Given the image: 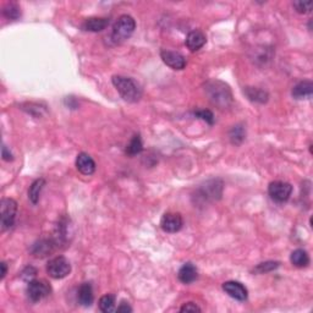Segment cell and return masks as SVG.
Returning <instances> with one entry per match:
<instances>
[{
	"instance_id": "ac0fdd59",
	"label": "cell",
	"mask_w": 313,
	"mask_h": 313,
	"mask_svg": "<svg viewBox=\"0 0 313 313\" xmlns=\"http://www.w3.org/2000/svg\"><path fill=\"white\" fill-rule=\"evenodd\" d=\"M290 262L292 263V266L297 267V268H305V267L309 265V256L305 250L297 248L290 256Z\"/></svg>"
},
{
	"instance_id": "8fae6325",
	"label": "cell",
	"mask_w": 313,
	"mask_h": 313,
	"mask_svg": "<svg viewBox=\"0 0 313 313\" xmlns=\"http://www.w3.org/2000/svg\"><path fill=\"white\" fill-rule=\"evenodd\" d=\"M76 168L83 175H92L95 172V163L89 154L80 153L76 158Z\"/></svg>"
},
{
	"instance_id": "52a82bcc",
	"label": "cell",
	"mask_w": 313,
	"mask_h": 313,
	"mask_svg": "<svg viewBox=\"0 0 313 313\" xmlns=\"http://www.w3.org/2000/svg\"><path fill=\"white\" fill-rule=\"evenodd\" d=\"M51 288L45 280H31L27 285V296L32 302H39L50 294Z\"/></svg>"
},
{
	"instance_id": "7c38bea8",
	"label": "cell",
	"mask_w": 313,
	"mask_h": 313,
	"mask_svg": "<svg viewBox=\"0 0 313 313\" xmlns=\"http://www.w3.org/2000/svg\"><path fill=\"white\" fill-rule=\"evenodd\" d=\"M313 94V83L311 81H301L292 88V95L296 99H308Z\"/></svg>"
},
{
	"instance_id": "5b68a950",
	"label": "cell",
	"mask_w": 313,
	"mask_h": 313,
	"mask_svg": "<svg viewBox=\"0 0 313 313\" xmlns=\"http://www.w3.org/2000/svg\"><path fill=\"white\" fill-rule=\"evenodd\" d=\"M47 272L49 277L53 279H64L71 272V265L65 257L58 256L50 259L47 265Z\"/></svg>"
},
{
	"instance_id": "e0dca14e",
	"label": "cell",
	"mask_w": 313,
	"mask_h": 313,
	"mask_svg": "<svg viewBox=\"0 0 313 313\" xmlns=\"http://www.w3.org/2000/svg\"><path fill=\"white\" fill-rule=\"evenodd\" d=\"M108 25L109 19H106V17H89L83 22L82 28L89 32H100L108 27Z\"/></svg>"
},
{
	"instance_id": "d6986e66",
	"label": "cell",
	"mask_w": 313,
	"mask_h": 313,
	"mask_svg": "<svg viewBox=\"0 0 313 313\" xmlns=\"http://www.w3.org/2000/svg\"><path fill=\"white\" fill-rule=\"evenodd\" d=\"M245 94L247 95V98L254 103H267L269 95L266 91L260 88H256V87H246L245 88Z\"/></svg>"
},
{
	"instance_id": "277c9868",
	"label": "cell",
	"mask_w": 313,
	"mask_h": 313,
	"mask_svg": "<svg viewBox=\"0 0 313 313\" xmlns=\"http://www.w3.org/2000/svg\"><path fill=\"white\" fill-rule=\"evenodd\" d=\"M2 230H9L14 227L17 214V202L13 198H4L2 201Z\"/></svg>"
},
{
	"instance_id": "484cf974",
	"label": "cell",
	"mask_w": 313,
	"mask_h": 313,
	"mask_svg": "<svg viewBox=\"0 0 313 313\" xmlns=\"http://www.w3.org/2000/svg\"><path fill=\"white\" fill-rule=\"evenodd\" d=\"M292 7H294V9L298 14H303V15H305V14H309L312 11L313 3L311 0H308V2H302V0H300V2L292 3Z\"/></svg>"
},
{
	"instance_id": "3957f363",
	"label": "cell",
	"mask_w": 313,
	"mask_h": 313,
	"mask_svg": "<svg viewBox=\"0 0 313 313\" xmlns=\"http://www.w3.org/2000/svg\"><path fill=\"white\" fill-rule=\"evenodd\" d=\"M136 30V21L132 16L121 15L117 20L112 31V40L114 43H123L132 36Z\"/></svg>"
},
{
	"instance_id": "9c48e42d",
	"label": "cell",
	"mask_w": 313,
	"mask_h": 313,
	"mask_svg": "<svg viewBox=\"0 0 313 313\" xmlns=\"http://www.w3.org/2000/svg\"><path fill=\"white\" fill-rule=\"evenodd\" d=\"M161 57L162 60L173 70H182L186 66V59H185L184 55L178 53V51L162 50Z\"/></svg>"
},
{
	"instance_id": "44dd1931",
	"label": "cell",
	"mask_w": 313,
	"mask_h": 313,
	"mask_svg": "<svg viewBox=\"0 0 313 313\" xmlns=\"http://www.w3.org/2000/svg\"><path fill=\"white\" fill-rule=\"evenodd\" d=\"M246 137V129L245 126L241 125V124H237V125L233 126V129L230 130L229 132V138H230V142L235 146H239L241 144L243 140Z\"/></svg>"
},
{
	"instance_id": "8992f818",
	"label": "cell",
	"mask_w": 313,
	"mask_h": 313,
	"mask_svg": "<svg viewBox=\"0 0 313 313\" xmlns=\"http://www.w3.org/2000/svg\"><path fill=\"white\" fill-rule=\"evenodd\" d=\"M268 193L273 201L278 203H284L291 196L292 186L291 184L285 181H273L269 184Z\"/></svg>"
},
{
	"instance_id": "f1b7e54d",
	"label": "cell",
	"mask_w": 313,
	"mask_h": 313,
	"mask_svg": "<svg viewBox=\"0 0 313 313\" xmlns=\"http://www.w3.org/2000/svg\"><path fill=\"white\" fill-rule=\"evenodd\" d=\"M36 269L33 268V267H27V268L25 269L24 273H22V277H24V279L28 280V278H30V282H31V278H33L34 275H36Z\"/></svg>"
},
{
	"instance_id": "6da1fadb",
	"label": "cell",
	"mask_w": 313,
	"mask_h": 313,
	"mask_svg": "<svg viewBox=\"0 0 313 313\" xmlns=\"http://www.w3.org/2000/svg\"><path fill=\"white\" fill-rule=\"evenodd\" d=\"M205 93L210 97L211 102L219 107L220 109H225L233 103V94L227 83L218 80H211L205 83Z\"/></svg>"
},
{
	"instance_id": "4316f807",
	"label": "cell",
	"mask_w": 313,
	"mask_h": 313,
	"mask_svg": "<svg viewBox=\"0 0 313 313\" xmlns=\"http://www.w3.org/2000/svg\"><path fill=\"white\" fill-rule=\"evenodd\" d=\"M195 115L197 118L202 119V120L207 121L210 125H213L214 124V115L213 113L211 112V110H205V109H202V110H197V112H195Z\"/></svg>"
},
{
	"instance_id": "30bf717a",
	"label": "cell",
	"mask_w": 313,
	"mask_h": 313,
	"mask_svg": "<svg viewBox=\"0 0 313 313\" xmlns=\"http://www.w3.org/2000/svg\"><path fill=\"white\" fill-rule=\"evenodd\" d=\"M223 290L229 295L230 297L235 298L237 301H246L248 297V291L246 286H243L241 283L234 282H225L223 284Z\"/></svg>"
},
{
	"instance_id": "ba28073f",
	"label": "cell",
	"mask_w": 313,
	"mask_h": 313,
	"mask_svg": "<svg viewBox=\"0 0 313 313\" xmlns=\"http://www.w3.org/2000/svg\"><path fill=\"white\" fill-rule=\"evenodd\" d=\"M182 225H184V220L182 217L179 213H165L162 217L161 220V228L163 229L165 233H178L181 230Z\"/></svg>"
},
{
	"instance_id": "7a4b0ae2",
	"label": "cell",
	"mask_w": 313,
	"mask_h": 313,
	"mask_svg": "<svg viewBox=\"0 0 313 313\" xmlns=\"http://www.w3.org/2000/svg\"><path fill=\"white\" fill-rule=\"evenodd\" d=\"M112 82L114 85L119 94L124 100L129 103H136L141 99L142 88L131 77L125 76H113Z\"/></svg>"
},
{
	"instance_id": "603a6c76",
	"label": "cell",
	"mask_w": 313,
	"mask_h": 313,
	"mask_svg": "<svg viewBox=\"0 0 313 313\" xmlns=\"http://www.w3.org/2000/svg\"><path fill=\"white\" fill-rule=\"evenodd\" d=\"M99 309L104 313L115 311V296L114 295H104L99 298Z\"/></svg>"
},
{
	"instance_id": "ffe728a7",
	"label": "cell",
	"mask_w": 313,
	"mask_h": 313,
	"mask_svg": "<svg viewBox=\"0 0 313 313\" xmlns=\"http://www.w3.org/2000/svg\"><path fill=\"white\" fill-rule=\"evenodd\" d=\"M44 186H45L44 179H37L36 181L32 182V185L30 186V190H28V198L31 199L32 203L33 204L38 203L40 192H42L43 187Z\"/></svg>"
},
{
	"instance_id": "f546056e",
	"label": "cell",
	"mask_w": 313,
	"mask_h": 313,
	"mask_svg": "<svg viewBox=\"0 0 313 313\" xmlns=\"http://www.w3.org/2000/svg\"><path fill=\"white\" fill-rule=\"evenodd\" d=\"M2 155H3V159L7 162H10L13 161V153L10 152V150L8 149L7 146H3V149H2Z\"/></svg>"
},
{
	"instance_id": "5bb4252c",
	"label": "cell",
	"mask_w": 313,
	"mask_h": 313,
	"mask_svg": "<svg viewBox=\"0 0 313 313\" xmlns=\"http://www.w3.org/2000/svg\"><path fill=\"white\" fill-rule=\"evenodd\" d=\"M77 298H78V302L85 307L91 306L92 303H93L94 295H93V289H92L91 284L83 283L82 285L78 288Z\"/></svg>"
},
{
	"instance_id": "7402d4cb",
	"label": "cell",
	"mask_w": 313,
	"mask_h": 313,
	"mask_svg": "<svg viewBox=\"0 0 313 313\" xmlns=\"http://www.w3.org/2000/svg\"><path fill=\"white\" fill-rule=\"evenodd\" d=\"M143 149V143H142L141 136L140 135H135L130 141V143L127 144L126 147V153L129 155H136L140 154Z\"/></svg>"
},
{
	"instance_id": "9a60e30c",
	"label": "cell",
	"mask_w": 313,
	"mask_h": 313,
	"mask_svg": "<svg viewBox=\"0 0 313 313\" xmlns=\"http://www.w3.org/2000/svg\"><path fill=\"white\" fill-rule=\"evenodd\" d=\"M55 243L54 241H51V240H39L38 242H36L33 245V247H32V254H33L34 257H45L48 256L49 253H51L55 247Z\"/></svg>"
},
{
	"instance_id": "2e32d148",
	"label": "cell",
	"mask_w": 313,
	"mask_h": 313,
	"mask_svg": "<svg viewBox=\"0 0 313 313\" xmlns=\"http://www.w3.org/2000/svg\"><path fill=\"white\" fill-rule=\"evenodd\" d=\"M197 275H198V272H197L196 267L192 263H185L179 271L178 278L181 283L191 284L197 279Z\"/></svg>"
},
{
	"instance_id": "4dcf8cb0",
	"label": "cell",
	"mask_w": 313,
	"mask_h": 313,
	"mask_svg": "<svg viewBox=\"0 0 313 313\" xmlns=\"http://www.w3.org/2000/svg\"><path fill=\"white\" fill-rule=\"evenodd\" d=\"M115 311H118V312H126L127 313V312H131L132 308H131V307H130L129 303L121 302L120 306H119L118 308L115 309Z\"/></svg>"
},
{
	"instance_id": "cb8c5ba5",
	"label": "cell",
	"mask_w": 313,
	"mask_h": 313,
	"mask_svg": "<svg viewBox=\"0 0 313 313\" xmlns=\"http://www.w3.org/2000/svg\"><path fill=\"white\" fill-rule=\"evenodd\" d=\"M3 15L9 20H17L21 16V9L15 3H9L3 9Z\"/></svg>"
},
{
	"instance_id": "83f0119b",
	"label": "cell",
	"mask_w": 313,
	"mask_h": 313,
	"mask_svg": "<svg viewBox=\"0 0 313 313\" xmlns=\"http://www.w3.org/2000/svg\"><path fill=\"white\" fill-rule=\"evenodd\" d=\"M181 312H201V308L193 302H187L180 308Z\"/></svg>"
},
{
	"instance_id": "1f68e13d",
	"label": "cell",
	"mask_w": 313,
	"mask_h": 313,
	"mask_svg": "<svg viewBox=\"0 0 313 313\" xmlns=\"http://www.w3.org/2000/svg\"><path fill=\"white\" fill-rule=\"evenodd\" d=\"M0 267H2V275H0V279H4L5 275H7V272H8L7 263L2 262V263H0Z\"/></svg>"
},
{
	"instance_id": "d4e9b609",
	"label": "cell",
	"mask_w": 313,
	"mask_h": 313,
	"mask_svg": "<svg viewBox=\"0 0 313 313\" xmlns=\"http://www.w3.org/2000/svg\"><path fill=\"white\" fill-rule=\"evenodd\" d=\"M280 263L277 262V260H268V262H263V263H259L258 266L254 267L253 272L257 274H265V273H269V272L274 271V269H277L278 267H279Z\"/></svg>"
},
{
	"instance_id": "4fadbf2b",
	"label": "cell",
	"mask_w": 313,
	"mask_h": 313,
	"mask_svg": "<svg viewBox=\"0 0 313 313\" xmlns=\"http://www.w3.org/2000/svg\"><path fill=\"white\" fill-rule=\"evenodd\" d=\"M205 42H207V38L201 31H192L187 34L186 45L191 51L199 50L205 44Z\"/></svg>"
}]
</instances>
